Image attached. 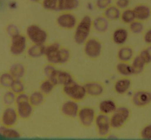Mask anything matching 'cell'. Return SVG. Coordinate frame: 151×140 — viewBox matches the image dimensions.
Masks as SVG:
<instances>
[{
    "instance_id": "obj_1",
    "label": "cell",
    "mask_w": 151,
    "mask_h": 140,
    "mask_svg": "<svg viewBox=\"0 0 151 140\" xmlns=\"http://www.w3.org/2000/svg\"><path fill=\"white\" fill-rule=\"evenodd\" d=\"M92 22L93 19L88 15H84L78 22L74 28L73 35L75 43L78 44H83L90 37V34L93 28Z\"/></svg>"
},
{
    "instance_id": "obj_2",
    "label": "cell",
    "mask_w": 151,
    "mask_h": 140,
    "mask_svg": "<svg viewBox=\"0 0 151 140\" xmlns=\"http://www.w3.org/2000/svg\"><path fill=\"white\" fill-rule=\"evenodd\" d=\"M131 114V110L127 106L124 105L118 106L110 115L111 129L118 130L123 128L129 120Z\"/></svg>"
},
{
    "instance_id": "obj_3",
    "label": "cell",
    "mask_w": 151,
    "mask_h": 140,
    "mask_svg": "<svg viewBox=\"0 0 151 140\" xmlns=\"http://www.w3.org/2000/svg\"><path fill=\"white\" fill-rule=\"evenodd\" d=\"M62 90L64 94L69 99L77 102L84 100L87 96L84 85L78 83L76 80L63 86Z\"/></svg>"
},
{
    "instance_id": "obj_4",
    "label": "cell",
    "mask_w": 151,
    "mask_h": 140,
    "mask_svg": "<svg viewBox=\"0 0 151 140\" xmlns=\"http://www.w3.org/2000/svg\"><path fill=\"white\" fill-rule=\"evenodd\" d=\"M26 36L33 44H45L48 37V33L40 26L32 24L26 28Z\"/></svg>"
},
{
    "instance_id": "obj_5",
    "label": "cell",
    "mask_w": 151,
    "mask_h": 140,
    "mask_svg": "<svg viewBox=\"0 0 151 140\" xmlns=\"http://www.w3.org/2000/svg\"><path fill=\"white\" fill-rule=\"evenodd\" d=\"M83 50L85 55L90 59H97L101 55L103 44L97 38L89 37L83 44Z\"/></svg>"
},
{
    "instance_id": "obj_6",
    "label": "cell",
    "mask_w": 151,
    "mask_h": 140,
    "mask_svg": "<svg viewBox=\"0 0 151 140\" xmlns=\"http://www.w3.org/2000/svg\"><path fill=\"white\" fill-rule=\"evenodd\" d=\"M27 36L19 33L11 37L9 52L14 56L22 55L27 49Z\"/></svg>"
},
{
    "instance_id": "obj_7",
    "label": "cell",
    "mask_w": 151,
    "mask_h": 140,
    "mask_svg": "<svg viewBox=\"0 0 151 140\" xmlns=\"http://www.w3.org/2000/svg\"><path fill=\"white\" fill-rule=\"evenodd\" d=\"M96 116L97 114L93 107L84 106L80 109L77 117L82 126L90 128L94 124Z\"/></svg>"
},
{
    "instance_id": "obj_8",
    "label": "cell",
    "mask_w": 151,
    "mask_h": 140,
    "mask_svg": "<svg viewBox=\"0 0 151 140\" xmlns=\"http://www.w3.org/2000/svg\"><path fill=\"white\" fill-rule=\"evenodd\" d=\"M94 125L97 133L100 137H107L111 129L110 116L99 113L97 114Z\"/></svg>"
},
{
    "instance_id": "obj_9",
    "label": "cell",
    "mask_w": 151,
    "mask_h": 140,
    "mask_svg": "<svg viewBox=\"0 0 151 140\" xmlns=\"http://www.w3.org/2000/svg\"><path fill=\"white\" fill-rule=\"evenodd\" d=\"M78 21L76 16L71 12H62L56 18L57 26L65 30L74 29Z\"/></svg>"
},
{
    "instance_id": "obj_10",
    "label": "cell",
    "mask_w": 151,
    "mask_h": 140,
    "mask_svg": "<svg viewBox=\"0 0 151 140\" xmlns=\"http://www.w3.org/2000/svg\"><path fill=\"white\" fill-rule=\"evenodd\" d=\"M131 102L136 107H146L151 103V91L148 90H135L131 96Z\"/></svg>"
},
{
    "instance_id": "obj_11",
    "label": "cell",
    "mask_w": 151,
    "mask_h": 140,
    "mask_svg": "<svg viewBox=\"0 0 151 140\" xmlns=\"http://www.w3.org/2000/svg\"><path fill=\"white\" fill-rule=\"evenodd\" d=\"M19 119V117L16 107H14L12 106H5L1 114V125L8 127H14L18 123Z\"/></svg>"
},
{
    "instance_id": "obj_12",
    "label": "cell",
    "mask_w": 151,
    "mask_h": 140,
    "mask_svg": "<svg viewBox=\"0 0 151 140\" xmlns=\"http://www.w3.org/2000/svg\"><path fill=\"white\" fill-rule=\"evenodd\" d=\"M50 79H51L57 86L60 85H62V87L75 80L73 74L70 72L58 69H57Z\"/></svg>"
},
{
    "instance_id": "obj_13",
    "label": "cell",
    "mask_w": 151,
    "mask_h": 140,
    "mask_svg": "<svg viewBox=\"0 0 151 140\" xmlns=\"http://www.w3.org/2000/svg\"><path fill=\"white\" fill-rule=\"evenodd\" d=\"M80 109L77 101L69 99L61 104L60 107V112L65 117L75 118L77 117Z\"/></svg>"
},
{
    "instance_id": "obj_14",
    "label": "cell",
    "mask_w": 151,
    "mask_h": 140,
    "mask_svg": "<svg viewBox=\"0 0 151 140\" xmlns=\"http://www.w3.org/2000/svg\"><path fill=\"white\" fill-rule=\"evenodd\" d=\"M87 96L97 97L102 96L105 91L104 85L98 81H89L84 84Z\"/></svg>"
},
{
    "instance_id": "obj_15",
    "label": "cell",
    "mask_w": 151,
    "mask_h": 140,
    "mask_svg": "<svg viewBox=\"0 0 151 140\" xmlns=\"http://www.w3.org/2000/svg\"><path fill=\"white\" fill-rule=\"evenodd\" d=\"M132 86V81L129 77H122L117 79L113 84V90L119 95H124L128 93Z\"/></svg>"
},
{
    "instance_id": "obj_16",
    "label": "cell",
    "mask_w": 151,
    "mask_h": 140,
    "mask_svg": "<svg viewBox=\"0 0 151 140\" xmlns=\"http://www.w3.org/2000/svg\"><path fill=\"white\" fill-rule=\"evenodd\" d=\"M61 46L58 42H53L45 45L44 56L48 62L57 65L58 51Z\"/></svg>"
},
{
    "instance_id": "obj_17",
    "label": "cell",
    "mask_w": 151,
    "mask_h": 140,
    "mask_svg": "<svg viewBox=\"0 0 151 140\" xmlns=\"http://www.w3.org/2000/svg\"><path fill=\"white\" fill-rule=\"evenodd\" d=\"M133 9L137 20L144 22L151 17V7L146 4H138Z\"/></svg>"
},
{
    "instance_id": "obj_18",
    "label": "cell",
    "mask_w": 151,
    "mask_h": 140,
    "mask_svg": "<svg viewBox=\"0 0 151 140\" xmlns=\"http://www.w3.org/2000/svg\"><path fill=\"white\" fill-rule=\"evenodd\" d=\"M134 57V51L132 47L129 45H122L118 49L116 58L119 61L131 62Z\"/></svg>"
},
{
    "instance_id": "obj_19",
    "label": "cell",
    "mask_w": 151,
    "mask_h": 140,
    "mask_svg": "<svg viewBox=\"0 0 151 140\" xmlns=\"http://www.w3.org/2000/svg\"><path fill=\"white\" fill-rule=\"evenodd\" d=\"M129 38V31L124 27H119L116 28L111 34V40L113 42L119 46L124 45Z\"/></svg>"
},
{
    "instance_id": "obj_20",
    "label": "cell",
    "mask_w": 151,
    "mask_h": 140,
    "mask_svg": "<svg viewBox=\"0 0 151 140\" xmlns=\"http://www.w3.org/2000/svg\"><path fill=\"white\" fill-rule=\"evenodd\" d=\"M93 28L99 33L106 32L110 27V21L103 15H99L93 19Z\"/></svg>"
},
{
    "instance_id": "obj_21",
    "label": "cell",
    "mask_w": 151,
    "mask_h": 140,
    "mask_svg": "<svg viewBox=\"0 0 151 140\" xmlns=\"http://www.w3.org/2000/svg\"><path fill=\"white\" fill-rule=\"evenodd\" d=\"M15 106L19 119L22 120H27L30 118L34 112V107L29 101L16 104Z\"/></svg>"
},
{
    "instance_id": "obj_22",
    "label": "cell",
    "mask_w": 151,
    "mask_h": 140,
    "mask_svg": "<svg viewBox=\"0 0 151 140\" xmlns=\"http://www.w3.org/2000/svg\"><path fill=\"white\" fill-rule=\"evenodd\" d=\"M118 107L116 102L113 99H104L101 100L99 104V113L110 115Z\"/></svg>"
},
{
    "instance_id": "obj_23",
    "label": "cell",
    "mask_w": 151,
    "mask_h": 140,
    "mask_svg": "<svg viewBox=\"0 0 151 140\" xmlns=\"http://www.w3.org/2000/svg\"><path fill=\"white\" fill-rule=\"evenodd\" d=\"M117 72L122 77H130L134 75L133 68L131 62L119 61L115 66Z\"/></svg>"
},
{
    "instance_id": "obj_24",
    "label": "cell",
    "mask_w": 151,
    "mask_h": 140,
    "mask_svg": "<svg viewBox=\"0 0 151 140\" xmlns=\"http://www.w3.org/2000/svg\"><path fill=\"white\" fill-rule=\"evenodd\" d=\"M46 44H32L27 49L28 57L31 59H37L44 56Z\"/></svg>"
},
{
    "instance_id": "obj_25",
    "label": "cell",
    "mask_w": 151,
    "mask_h": 140,
    "mask_svg": "<svg viewBox=\"0 0 151 140\" xmlns=\"http://www.w3.org/2000/svg\"><path fill=\"white\" fill-rule=\"evenodd\" d=\"M80 5V0H58L57 10L61 12H70Z\"/></svg>"
},
{
    "instance_id": "obj_26",
    "label": "cell",
    "mask_w": 151,
    "mask_h": 140,
    "mask_svg": "<svg viewBox=\"0 0 151 140\" xmlns=\"http://www.w3.org/2000/svg\"><path fill=\"white\" fill-rule=\"evenodd\" d=\"M122 10L115 4H111L103 11V15L110 21L120 20Z\"/></svg>"
},
{
    "instance_id": "obj_27",
    "label": "cell",
    "mask_w": 151,
    "mask_h": 140,
    "mask_svg": "<svg viewBox=\"0 0 151 140\" xmlns=\"http://www.w3.org/2000/svg\"><path fill=\"white\" fill-rule=\"evenodd\" d=\"M15 79H22L26 72V67L22 62H15L8 70Z\"/></svg>"
},
{
    "instance_id": "obj_28",
    "label": "cell",
    "mask_w": 151,
    "mask_h": 140,
    "mask_svg": "<svg viewBox=\"0 0 151 140\" xmlns=\"http://www.w3.org/2000/svg\"><path fill=\"white\" fill-rule=\"evenodd\" d=\"M131 64L133 68L134 75H139L142 73L147 65L145 59L139 54L134 56L131 61Z\"/></svg>"
},
{
    "instance_id": "obj_29",
    "label": "cell",
    "mask_w": 151,
    "mask_h": 140,
    "mask_svg": "<svg viewBox=\"0 0 151 140\" xmlns=\"http://www.w3.org/2000/svg\"><path fill=\"white\" fill-rule=\"evenodd\" d=\"M1 136L6 139H17L19 138L21 133L19 131L14 127H8L1 125L0 128Z\"/></svg>"
},
{
    "instance_id": "obj_30",
    "label": "cell",
    "mask_w": 151,
    "mask_h": 140,
    "mask_svg": "<svg viewBox=\"0 0 151 140\" xmlns=\"http://www.w3.org/2000/svg\"><path fill=\"white\" fill-rule=\"evenodd\" d=\"M57 85L50 78H45L42 80L39 84V90L45 96L50 95Z\"/></svg>"
},
{
    "instance_id": "obj_31",
    "label": "cell",
    "mask_w": 151,
    "mask_h": 140,
    "mask_svg": "<svg viewBox=\"0 0 151 140\" xmlns=\"http://www.w3.org/2000/svg\"><path fill=\"white\" fill-rule=\"evenodd\" d=\"M71 58V50L63 46H61L58 54L57 65L66 64L69 62Z\"/></svg>"
},
{
    "instance_id": "obj_32",
    "label": "cell",
    "mask_w": 151,
    "mask_h": 140,
    "mask_svg": "<svg viewBox=\"0 0 151 140\" xmlns=\"http://www.w3.org/2000/svg\"><path fill=\"white\" fill-rule=\"evenodd\" d=\"M29 95V103L34 107L40 106L43 104L45 96L39 90L32 91Z\"/></svg>"
},
{
    "instance_id": "obj_33",
    "label": "cell",
    "mask_w": 151,
    "mask_h": 140,
    "mask_svg": "<svg viewBox=\"0 0 151 140\" xmlns=\"http://www.w3.org/2000/svg\"><path fill=\"white\" fill-rule=\"evenodd\" d=\"M120 20L123 23L128 25L136 20V18L133 9L127 8L122 10Z\"/></svg>"
},
{
    "instance_id": "obj_34",
    "label": "cell",
    "mask_w": 151,
    "mask_h": 140,
    "mask_svg": "<svg viewBox=\"0 0 151 140\" xmlns=\"http://www.w3.org/2000/svg\"><path fill=\"white\" fill-rule=\"evenodd\" d=\"M15 80V78L9 71H4L0 75V85L4 88L9 89Z\"/></svg>"
},
{
    "instance_id": "obj_35",
    "label": "cell",
    "mask_w": 151,
    "mask_h": 140,
    "mask_svg": "<svg viewBox=\"0 0 151 140\" xmlns=\"http://www.w3.org/2000/svg\"><path fill=\"white\" fill-rule=\"evenodd\" d=\"M129 31L133 34L138 35L145 31V26L143 21L136 20L129 24Z\"/></svg>"
},
{
    "instance_id": "obj_36",
    "label": "cell",
    "mask_w": 151,
    "mask_h": 140,
    "mask_svg": "<svg viewBox=\"0 0 151 140\" xmlns=\"http://www.w3.org/2000/svg\"><path fill=\"white\" fill-rule=\"evenodd\" d=\"M16 94L11 90L9 89L6 91L2 96V101L5 106H11L15 104Z\"/></svg>"
},
{
    "instance_id": "obj_37",
    "label": "cell",
    "mask_w": 151,
    "mask_h": 140,
    "mask_svg": "<svg viewBox=\"0 0 151 140\" xmlns=\"http://www.w3.org/2000/svg\"><path fill=\"white\" fill-rule=\"evenodd\" d=\"M9 89L16 94L24 92L25 84L22 81V79H15Z\"/></svg>"
},
{
    "instance_id": "obj_38",
    "label": "cell",
    "mask_w": 151,
    "mask_h": 140,
    "mask_svg": "<svg viewBox=\"0 0 151 140\" xmlns=\"http://www.w3.org/2000/svg\"><path fill=\"white\" fill-rule=\"evenodd\" d=\"M42 7L47 11H55L58 9V0H42Z\"/></svg>"
},
{
    "instance_id": "obj_39",
    "label": "cell",
    "mask_w": 151,
    "mask_h": 140,
    "mask_svg": "<svg viewBox=\"0 0 151 140\" xmlns=\"http://www.w3.org/2000/svg\"><path fill=\"white\" fill-rule=\"evenodd\" d=\"M139 135L143 139H151V123L145 125L141 128Z\"/></svg>"
},
{
    "instance_id": "obj_40",
    "label": "cell",
    "mask_w": 151,
    "mask_h": 140,
    "mask_svg": "<svg viewBox=\"0 0 151 140\" xmlns=\"http://www.w3.org/2000/svg\"><path fill=\"white\" fill-rule=\"evenodd\" d=\"M55 65L48 62L46 63L42 68V71L46 78H51L55 71L57 70V68L55 66Z\"/></svg>"
},
{
    "instance_id": "obj_41",
    "label": "cell",
    "mask_w": 151,
    "mask_h": 140,
    "mask_svg": "<svg viewBox=\"0 0 151 140\" xmlns=\"http://www.w3.org/2000/svg\"><path fill=\"white\" fill-rule=\"evenodd\" d=\"M139 54L145 59L147 64L151 63V44L141 50Z\"/></svg>"
},
{
    "instance_id": "obj_42",
    "label": "cell",
    "mask_w": 151,
    "mask_h": 140,
    "mask_svg": "<svg viewBox=\"0 0 151 140\" xmlns=\"http://www.w3.org/2000/svg\"><path fill=\"white\" fill-rule=\"evenodd\" d=\"M28 101H29V95L24 91L19 94H17L16 95L15 105L21 104L25 102H28Z\"/></svg>"
},
{
    "instance_id": "obj_43",
    "label": "cell",
    "mask_w": 151,
    "mask_h": 140,
    "mask_svg": "<svg viewBox=\"0 0 151 140\" xmlns=\"http://www.w3.org/2000/svg\"><path fill=\"white\" fill-rule=\"evenodd\" d=\"M95 4L99 9L104 11L112 4V0H96Z\"/></svg>"
},
{
    "instance_id": "obj_44",
    "label": "cell",
    "mask_w": 151,
    "mask_h": 140,
    "mask_svg": "<svg viewBox=\"0 0 151 140\" xmlns=\"http://www.w3.org/2000/svg\"><path fill=\"white\" fill-rule=\"evenodd\" d=\"M6 31L10 37L20 33L17 26L14 24H9V25H8L6 28Z\"/></svg>"
},
{
    "instance_id": "obj_45",
    "label": "cell",
    "mask_w": 151,
    "mask_h": 140,
    "mask_svg": "<svg viewBox=\"0 0 151 140\" xmlns=\"http://www.w3.org/2000/svg\"><path fill=\"white\" fill-rule=\"evenodd\" d=\"M130 4V0H115L114 4L121 10L129 8Z\"/></svg>"
},
{
    "instance_id": "obj_46",
    "label": "cell",
    "mask_w": 151,
    "mask_h": 140,
    "mask_svg": "<svg viewBox=\"0 0 151 140\" xmlns=\"http://www.w3.org/2000/svg\"><path fill=\"white\" fill-rule=\"evenodd\" d=\"M143 40L147 45L151 44V28H148L143 32Z\"/></svg>"
},
{
    "instance_id": "obj_47",
    "label": "cell",
    "mask_w": 151,
    "mask_h": 140,
    "mask_svg": "<svg viewBox=\"0 0 151 140\" xmlns=\"http://www.w3.org/2000/svg\"><path fill=\"white\" fill-rule=\"evenodd\" d=\"M30 1L32 2H39L41 1L42 0H30Z\"/></svg>"
}]
</instances>
